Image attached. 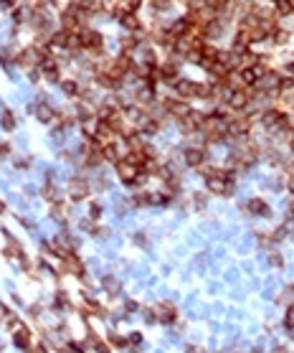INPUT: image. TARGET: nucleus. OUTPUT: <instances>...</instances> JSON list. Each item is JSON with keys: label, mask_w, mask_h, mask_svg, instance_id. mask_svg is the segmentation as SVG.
<instances>
[{"label": "nucleus", "mask_w": 294, "mask_h": 353, "mask_svg": "<svg viewBox=\"0 0 294 353\" xmlns=\"http://www.w3.org/2000/svg\"><path fill=\"white\" fill-rule=\"evenodd\" d=\"M117 168H119V178H122L124 183H137L140 175H142L137 165H132V163H127V160L117 163Z\"/></svg>", "instance_id": "nucleus-1"}, {"label": "nucleus", "mask_w": 294, "mask_h": 353, "mask_svg": "<svg viewBox=\"0 0 294 353\" xmlns=\"http://www.w3.org/2000/svg\"><path fill=\"white\" fill-rule=\"evenodd\" d=\"M43 196H46V198H51V201H59V193H56V188H53V185H49V188L43 191Z\"/></svg>", "instance_id": "nucleus-10"}, {"label": "nucleus", "mask_w": 294, "mask_h": 353, "mask_svg": "<svg viewBox=\"0 0 294 353\" xmlns=\"http://www.w3.org/2000/svg\"><path fill=\"white\" fill-rule=\"evenodd\" d=\"M248 208H251L254 214H269V206L261 201V198H254V201H248Z\"/></svg>", "instance_id": "nucleus-7"}, {"label": "nucleus", "mask_w": 294, "mask_h": 353, "mask_svg": "<svg viewBox=\"0 0 294 353\" xmlns=\"http://www.w3.org/2000/svg\"><path fill=\"white\" fill-rule=\"evenodd\" d=\"M3 122H5L8 127H13V117H10V115H5V117H3Z\"/></svg>", "instance_id": "nucleus-11"}, {"label": "nucleus", "mask_w": 294, "mask_h": 353, "mask_svg": "<svg viewBox=\"0 0 294 353\" xmlns=\"http://www.w3.org/2000/svg\"><path fill=\"white\" fill-rule=\"evenodd\" d=\"M284 325H287V328H294V307H289V310H287V318H284Z\"/></svg>", "instance_id": "nucleus-9"}, {"label": "nucleus", "mask_w": 294, "mask_h": 353, "mask_svg": "<svg viewBox=\"0 0 294 353\" xmlns=\"http://www.w3.org/2000/svg\"><path fill=\"white\" fill-rule=\"evenodd\" d=\"M61 89H64V94H69V97H76L79 94L76 82H61Z\"/></svg>", "instance_id": "nucleus-8"}, {"label": "nucleus", "mask_w": 294, "mask_h": 353, "mask_svg": "<svg viewBox=\"0 0 294 353\" xmlns=\"http://www.w3.org/2000/svg\"><path fill=\"white\" fill-rule=\"evenodd\" d=\"M203 158H206V152H203L200 148H188L185 150V163L188 165H200Z\"/></svg>", "instance_id": "nucleus-4"}, {"label": "nucleus", "mask_w": 294, "mask_h": 353, "mask_svg": "<svg viewBox=\"0 0 294 353\" xmlns=\"http://www.w3.org/2000/svg\"><path fill=\"white\" fill-rule=\"evenodd\" d=\"M274 353H287V351H284V348H277V351H274Z\"/></svg>", "instance_id": "nucleus-13"}, {"label": "nucleus", "mask_w": 294, "mask_h": 353, "mask_svg": "<svg viewBox=\"0 0 294 353\" xmlns=\"http://www.w3.org/2000/svg\"><path fill=\"white\" fill-rule=\"evenodd\" d=\"M196 89H198V84H193V82H185V79L175 82V94H178L180 99H185V97H196Z\"/></svg>", "instance_id": "nucleus-2"}, {"label": "nucleus", "mask_w": 294, "mask_h": 353, "mask_svg": "<svg viewBox=\"0 0 294 353\" xmlns=\"http://www.w3.org/2000/svg\"><path fill=\"white\" fill-rule=\"evenodd\" d=\"M190 353H203L200 348H190Z\"/></svg>", "instance_id": "nucleus-12"}, {"label": "nucleus", "mask_w": 294, "mask_h": 353, "mask_svg": "<svg viewBox=\"0 0 294 353\" xmlns=\"http://www.w3.org/2000/svg\"><path fill=\"white\" fill-rule=\"evenodd\" d=\"M119 18H122V26L127 28V31H132V33H137V31L142 28V26H140V20H137V16H134V13H122Z\"/></svg>", "instance_id": "nucleus-5"}, {"label": "nucleus", "mask_w": 294, "mask_h": 353, "mask_svg": "<svg viewBox=\"0 0 294 353\" xmlns=\"http://www.w3.org/2000/svg\"><path fill=\"white\" fill-rule=\"evenodd\" d=\"M157 76H163V79H175V76H178V66L175 64H163L160 66V71H157Z\"/></svg>", "instance_id": "nucleus-6"}, {"label": "nucleus", "mask_w": 294, "mask_h": 353, "mask_svg": "<svg viewBox=\"0 0 294 353\" xmlns=\"http://www.w3.org/2000/svg\"><path fill=\"white\" fill-rule=\"evenodd\" d=\"M69 193H71V198H76V201H79V198H84L86 193H89V185L84 183V181H71L69 183Z\"/></svg>", "instance_id": "nucleus-3"}]
</instances>
